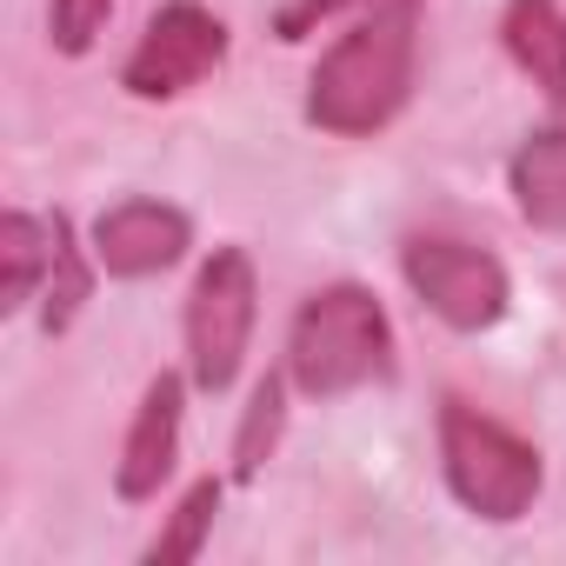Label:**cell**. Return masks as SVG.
Returning <instances> with one entry per match:
<instances>
[{"instance_id": "cell-1", "label": "cell", "mask_w": 566, "mask_h": 566, "mask_svg": "<svg viewBox=\"0 0 566 566\" xmlns=\"http://www.w3.org/2000/svg\"><path fill=\"white\" fill-rule=\"evenodd\" d=\"M420 0H367V14L321 54L307 81V120L340 140L380 134L413 94Z\"/></svg>"}, {"instance_id": "cell-2", "label": "cell", "mask_w": 566, "mask_h": 566, "mask_svg": "<svg viewBox=\"0 0 566 566\" xmlns=\"http://www.w3.org/2000/svg\"><path fill=\"white\" fill-rule=\"evenodd\" d=\"M387 374H394L387 307L367 287H354V280H334V287L307 294V307L287 327V380L307 400H340Z\"/></svg>"}, {"instance_id": "cell-3", "label": "cell", "mask_w": 566, "mask_h": 566, "mask_svg": "<svg viewBox=\"0 0 566 566\" xmlns=\"http://www.w3.org/2000/svg\"><path fill=\"white\" fill-rule=\"evenodd\" d=\"M440 467H447L453 500L480 520H500V526L520 520L546 480L539 447L467 400H440Z\"/></svg>"}, {"instance_id": "cell-4", "label": "cell", "mask_w": 566, "mask_h": 566, "mask_svg": "<svg viewBox=\"0 0 566 566\" xmlns=\"http://www.w3.org/2000/svg\"><path fill=\"white\" fill-rule=\"evenodd\" d=\"M253 314H260V280H253L247 247H213L187 294V367L200 394L233 387L247 340H253Z\"/></svg>"}, {"instance_id": "cell-5", "label": "cell", "mask_w": 566, "mask_h": 566, "mask_svg": "<svg viewBox=\"0 0 566 566\" xmlns=\"http://www.w3.org/2000/svg\"><path fill=\"white\" fill-rule=\"evenodd\" d=\"M400 273L407 287L420 294V307L433 321H447L453 334H486L506 321V301H513V280L506 266L473 247V240H447V233H413L400 247Z\"/></svg>"}, {"instance_id": "cell-6", "label": "cell", "mask_w": 566, "mask_h": 566, "mask_svg": "<svg viewBox=\"0 0 566 566\" xmlns=\"http://www.w3.org/2000/svg\"><path fill=\"white\" fill-rule=\"evenodd\" d=\"M220 61H227L220 14H207L200 0H167V8L147 21V34L134 41V54L120 67V87L134 101H174V94L200 87Z\"/></svg>"}, {"instance_id": "cell-7", "label": "cell", "mask_w": 566, "mask_h": 566, "mask_svg": "<svg viewBox=\"0 0 566 566\" xmlns=\"http://www.w3.org/2000/svg\"><path fill=\"white\" fill-rule=\"evenodd\" d=\"M187 240H193V227L180 207L120 200L94 220V266H107L114 280H147V273H167L187 253Z\"/></svg>"}, {"instance_id": "cell-8", "label": "cell", "mask_w": 566, "mask_h": 566, "mask_svg": "<svg viewBox=\"0 0 566 566\" xmlns=\"http://www.w3.org/2000/svg\"><path fill=\"white\" fill-rule=\"evenodd\" d=\"M174 453H180V374H160L134 407V427H127V447H120V467H114V493L120 500H154L174 473Z\"/></svg>"}, {"instance_id": "cell-9", "label": "cell", "mask_w": 566, "mask_h": 566, "mask_svg": "<svg viewBox=\"0 0 566 566\" xmlns=\"http://www.w3.org/2000/svg\"><path fill=\"white\" fill-rule=\"evenodd\" d=\"M500 34H506V54L520 61V74L553 107H566V8L559 0H506Z\"/></svg>"}, {"instance_id": "cell-10", "label": "cell", "mask_w": 566, "mask_h": 566, "mask_svg": "<svg viewBox=\"0 0 566 566\" xmlns=\"http://www.w3.org/2000/svg\"><path fill=\"white\" fill-rule=\"evenodd\" d=\"M506 180H513V207L526 213V227L566 233V120L526 134L513 167H506Z\"/></svg>"}, {"instance_id": "cell-11", "label": "cell", "mask_w": 566, "mask_h": 566, "mask_svg": "<svg viewBox=\"0 0 566 566\" xmlns=\"http://www.w3.org/2000/svg\"><path fill=\"white\" fill-rule=\"evenodd\" d=\"M54 253H61V213L54 220H34V213H8L0 220V260H8V280H0V314H21L54 273Z\"/></svg>"}, {"instance_id": "cell-12", "label": "cell", "mask_w": 566, "mask_h": 566, "mask_svg": "<svg viewBox=\"0 0 566 566\" xmlns=\"http://www.w3.org/2000/svg\"><path fill=\"white\" fill-rule=\"evenodd\" d=\"M213 513H220V480H193L187 500L174 506L167 533H154L147 566H187V559H200V546H207V533H213Z\"/></svg>"}, {"instance_id": "cell-13", "label": "cell", "mask_w": 566, "mask_h": 566, "mask_svg": "<svg viewBox=\"0 0 566 566\" xmlns=\"http://www.w3.org/2000/svg\"><path fill=\"white\" fill-rule=\"evenodd\" d=\"M273 440H280V380L266 374V380L253 387V407H247V420H240V440H233V473H240V480H253Z\"/></svg>"}, {"instance_id": "cell-14", "label": "cell", "mask_w": 566, "mask_h": 566, "mask_svg": "<svg viewBox=\"0 0 566 566\" xmlns=\"http://www.w3.org/2000/svg\"><path fill=\"white\" fill-rule=\"evenodd\" d=\"M81 301H87V266L74 253V227L61 220V253H54V273H48V334H67Z\"/></svg>"}, {"instance_id": "cell-15", "label": "cell", "mask_w": 566, "mask_h": 566, "mask_svg": "<svg viewBox=\"0 0 566 566\" xmlns=\"http://www.w3.org/2000/svg\"><path fill=\"white\" fill-rule=\"evenodd\" d=\"M107 14H114V0H54V14H48V28H54V48L81 61V54L101 41Z\"/></svg>"}, {"instance_id": "cell-16", "label": "cell", "mask_w": 566, "mask_h": 566, "mask_svg": "<svg viewBox=\"0 0 566 566\" xmlns=\"http://www.w3.org/2000/svg\"><path fill=\"white\" fill-rule=\"evenodd\" d=\"M340 8H354V0H287V8L273 14V34H280V41H307V34H314L321 21H334Z\"/></svg>"}]
</instances>
